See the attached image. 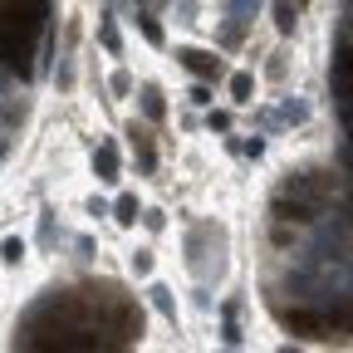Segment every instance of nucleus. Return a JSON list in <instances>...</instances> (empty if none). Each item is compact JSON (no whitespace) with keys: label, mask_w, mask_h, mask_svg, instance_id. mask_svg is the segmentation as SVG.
Segmentation results:
<instances>
[{"label":"nucleus","mask_w":353,"mask_h":353,"mask_svg":"<svg viewBox=\"0 0 353 353\" xmlns=\"http://www.w3.org/2000/svg\"><path fill=\"white\" fill-rule=\"evenodd\" d=\"M280 324L294 329L299 339H324L329 324H324V309H280Z\"/></svg>","instance_id":"obj_1"},{"label":"nucleus","mask_w":353,"mask_h":353,"mask_svg":"<svg viewBox=\"0 0 353 353\" xmlns=\"http://www.w3.org/2000/svg\"><path fill=\"white\" fill-rule=\"evenodd\" d=\"M176 59H182L196 79H221V59L206 54V50H176Z\"/></svg>","instance_id":"obj_2"},{"label":"nucleus","mask_w":353,"mask_h":353,"mask_svg":"<svg viewBox=\"0 0 353 353\" xmlns=\"http://www.w3.org/2000/svg\"><path fill=\"white\" fill-rule=\"evenodd\" d=\"M94 172H99V182H118V148H113V143H99Z\"/></svg>","instance_id":"obj_3"},{"label":"nucleus","mask_w":353,"mask_h":353,"mask_svg":"<svg viewBox=\"0 0 353 353\" xmlns=\"http://www.w3.org/2000/svg\"><path fill=\"white\" fill-rule=\"evenodd\" d=\"M143 113H148V123H162L167 118V103H162V88L157 83H143Z\"/></svg>","instance_id":"obj_4"},{"label":"nucleus","mask_w":353,"mask_h":353,"mask_svg":"<svg viewBox=\"0 0 353 353\" xmlns=\"http://www.w3.org/2000/svg\"><path fill=\"white\" fill-rule=\"evenodd\" d=\"M294 15H299L294 0H275V30L280 34H294Z\"/></svg>","instance_id":"obj_5"},{"label":"nucleus","mask_w":353,"mask_h":353,"mask_svg":"<svg viewBox=\"0 0 353 353\" xmlns=\"http://www.w3.org/2000/svg\"><path fill=\"white\" fill-rule=\"evenodd\" d=\"M113 221H123V226H138V196H118V201H113Z\"/></svg>","instance_id":"obj_6"},{"label":"nucleus","mask_w":353,"mask_h":353,"mask_svg":"<svg viewBox=\"0 0 353 353\" xmlns=\"http://www.w3.org/2000/svg\"><path fill=\"white\" fill-rule=\"evenodd\" d=\"M132 143H138V162H143V172H152V167H157V152H152V143H148V132H143V128H132Z\"/></svg>","instance_id":"obj_7"},{"label":"nucleus","mask_w":353,"mask_h":353,"mask_svg":"<svg viewBox=\"0 0 353 353\" xmlns=\"http://www.w3.org/2000/svg\"><path fill=\"white\" fill-rule=\"evenodd\" d=\"M221 319H226V324H221V339H226L231 348L241 343V324H236V304H226V309H221Z\"/></svg>","instance_id":"obj_8"},{"label":"nucleus","mask_w":353,"mask_h":353,"mask_svg":"<svg viewBox=\"0 0 353 353\" xmlns=\"http://www.w3.org/2000/svg\"><path fill=\"white\" fill-rule=\"evenodd\" d=\"M250 94H255V79L250 74H231V99L236 103H250Z\"/></svg>","instance_id":"obj_9"},{"label":"nucleus","mask_w":353,"mask_h":353,"mask_svg":"<svg viewBox=\"0 0 353 353\" xmlns=\"http://www.w3.org/2000/svg\"><path fill=\"white\" fill-rule=\"evenodd\" d=\"M138 30H143V34H148V44H162V39H167V34H162V25H157V15H152V10H143V15H138Z\"/></svg>","instance_id":"obj_10"},{"label":"nucleus","mask_w":353,"mask_h":353,"mask_svg":"<svg viewBox=\"0 0 353 353\" xmlns=\"http://www.w3.org/2000/svg\"><path fill=\"white\" fill-rule=\"evenodd\" d=\"M99 39H103V50H108V54H123V39H118V25H113V20L99 25Z\"/></svg>","instance_id":"obj_11"},{"label":"nucleus","mask_w":353,"mask_h":353,"mask_svg":"<svg viewBox=\"0 0 353 353\" xmlns=\"http://www.w3.org/2000/svg\"><path fill=\"white\" fill-rule=\"evenodd\" d=\"M148 294H152V304L162 309V314H167V319H176V304H172V290H167V285H152Z\"/></svg>","instance_id":"obj_12"},{"label":"nucleus","mask_w":353,"mask_h":353,"mask_svg":"<svg viewBox=\"0 0 353 353\" xmlns=\"http://www.w3.org/2000/svg\"><path fill=\"white\" fill-rule=\"evenodd\" d=\"M0 260H6V265H20V260H25V241H15V236H10L6 245H0Z\"/></svg>","instance_id":"obj_13"},{"label":"nucleus","mask_w":353,"mask_h":353,"mask_svg":"<svg viewBox=\"0 0 353 353\" xmlns=\"http://www.w3.org/2000/svg\"><path fill=\"white\" fill-rule=\"evenodd\" d=\"M132 275H152V250H132Z\"/></svg>","instance_id":"obj_14"},{"label":"nucleus","mask_w":353,"mask_h":353,"mask_svg":"<svg viewBox=\"0 0 353 353\" xmlns=\"http://www.w3.org/2000/svg\"><path fill=\"white\" fill-rule=\"evenodd\" d=\"M231 20H245V10H260V0H226Z\"/></svg>","instance_id":"obj_15"},{"label":"nucleus","mask_w":353,"mask_h":353,"mask_svg":"<svg viewBox=\"0 0 353 353\" xmlns=\"http://www.w3.org/2000/svg\"><path fill=\"white\" fill-rule=\"evenodd\" d=\"M304 113H309V108H304L299 99H290V103H285V123H304Z\"/></svg>","instance_id":"obj_16"},{"label":"nucleus","mask_w":353,"mask_h":353,"mask_svg":"<svg viewBox=\"0 0 353 353\" xmlns=\"http://www.w3.org/2000/svg\"><path fill=\"white\" fill-rule=\"evenodd\" d=\"M108 88H113V94H128V88H132V79H128V74H123V69H118V74H113V79H108Z\"/></svg>","instance_id":"obj_17"},{"label":"nucleus","mask_w":353,"mask_h":353,"mask_svg":"<svg viewBox=\"0 0 353 353\" xmlns=\"http://www.w3.org/2000/svg\"><path fill=\"white\" fill-rule=\"evenodd\" d=\"M241 152H245V157H260V152H265V138H245Z\"/></svg>","instance_id":"obj_18"},{"label":"nucleus","mask_w":353,"mask_h":353,"mask_svg":"<svg viewBox=\"0 0 353 353\" xmlns=\"http://www.w3.org/2000/svg\"><path fill=\"white\" fill-rule=\"evenodd\" d=\"M143 221H148V231H162V221H167V216H162V211H143Z\"/></svg>","instance_id":"obj_19"},{"label":"nucleus","mask_w":353,"mask_h":353,"mask_svg":"<svg viewBox=\"0 0 353 353\" xmlns=\"http://www.w3.org/2000/svg\"><path fill=\"white\" fill-rule=\"evenodd\" d=\"M0 157H6V138H0Z\"/></svg>","instance_id":"obj_20"},{"label":"nucleus","mask_w":353,"mask_h":353,"mask_svg":"<svg viewBox=\"0 0 353 353\" xmlns=\"http://www.w3.org/2000/svg\"><path fill=\"white\" fill-rule=\"evenodd\" d=\"M294 6H299V10H304V6H309V0H294Z\"/></svg>","instance_id":"obj_21"}]
</instances>
